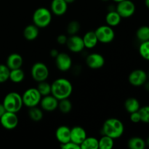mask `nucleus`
<instances>
[{
    "mask_svg": "<svg viewBox=\"0 0 149 149\" xmlns=\"http://www.w3.org/2000/svg\"><path fill=\"white\" fill-rule=\"evenodd\" d=\"M72 92V84L65 78L57 79L51 84V95L58 100L68 98Z\"/></svg>",
    "mask_w": 149,
    "mask_h": 149,
    "instance_id": "f257e3e1",
    "label": "nucleus"
},
{
    "mask_svg": "<svg viewBox=\"0 0 149 149\" xmlns=\"http://www.w3.org/2000/svg\"><path fill=\"white\" fill-rule=\"evenodd\" d=\"M103 134L111 137L113 139L121 138L125 132V126L121 120L116 118H109L106 119L102 127Z\"/></svg>",
    "mask_w": 149,
    "mask_h": 149,
    "instance_id": "f03ea898",
    "label": "nucleus"
},
{
    "mask_svg": "<svg viewBox=\"0 0 149 149\" xmlns=\"http://www.w3.org/2000/svg\"><path fill=\"white\" fill-rule=\"evenodd\" d=\"M2 103L7 111L16 113L21 110L23 106L22 96L16 92H10L6 95Z\"/></svg>",
    "mask_w": 149,
    "mask_h": 149,
    "instance_id": "7ed1b4c3",
    "label": "nucleus"
},
{
    "mask_svg": "<svg viewBox=\"0 0 149 149\" xmlns=\"http://www.w3.org/2000/svg\"><path fill=\"white\" fill-rule=\"evenodd\" d=\"M52 13L46 7H39L33 12V23L39 29H44L49 26L52 22Z\"/></svg>",
    "mask_w": 149,
    "mask_h": 149,
    "instance_id": "20e7f679",
    "label": "nucleus"
},
{
    "mask_svg": "<svg viewBox=\"0 0 149 149\" xmlns=\"http://www.w3.org/2000/svg\"><path fill=\"white\" fill-rule=\"evenodd\" d=\"M42 96L37 88H29L23 93L22 95L23 105L26 107L31 108L37 106L39 104Z\"/></svg>",
    "mask_w": 149,
    "mask_h": 149,
    "instance_id": "39448f33",
    "label": "nucleus"
},
{
    "mask_svg": "<svg viewBox=\"0 0 149 149\" xmlns=\"http://www.w3.org/2000/svg\"><path fill=\"white\" fill-rule=\"evenodd\" d=\"M49 68L44 63L36 62L32 65L31 69V75L33 79L37 82L46 81L49 77Z\"/></svg>",
    "mask_w": 149,
    "mask_h": 149,
    "instance_id": "423d86ee",
    "label": "nucleus"
},
{
    "mask_svg": "<svg viewBox=\"0 0 149 149\" xmlns=\"http://www.w3.org/2000/svg\"><path fill=\"white\" fill-rule=\"evenodd\" d=\"M97 40L99 42L103 44H109L113 42L115 38V32L113 31V27L108 26V25H103L100 26L95 31Z\"/></svg>",
    "mask_w": 149,
    "mask_h": 149,
    "instance_id": "0eeeda50",
    "label": "nucleus"
},
{
    "mask_svg": "<svg viewBox=\"0 0 149 149\" xmlns=\"http://www.w3.org/2000/svg\"><path fill=\"white\" fill-rule=\"evenodd\" d=\"M115 10L122 18H128L133 15L135 13L136 7L135 3L131 0H124L117 3Z\"/></svg>",
    "mask_w": 149,
    "mask_h": 149,
    "instance_id": "6e6552de",
    "label": "nucleus"
},
{
    "mask_svg": "<svg viewBox=\"0 0 149 149\" xmlns=\"http://www.w3.org/2000/svg\"><path fill=\"white\" fill-rule=\"evenodd\" d=\"M148 75L145 71L142 69H135L130 74L128 81L131 85L134 87H141L146 82Z\"/></svg>",
    "mask_w": 149,
    "mask_h": 149,
    "instance_id": "1a4fd4ad",
    "label": "nucleus"
},
{
    "mask_svg": "<svg viewBox=\"0 0 149 149\" xmlns=\"http://www.w3.org/2000/svg\"><path fill=\"white\" fill-rule=\"evenodd\" d=\"M19 119L16 113L6 111L0 118V123L1 126L6 130H14L18 125Z\"/></svg>",
    "mask_w": 149,
    "mask_h": 149,
    "instance_id": "9d476101",
    "label": "nucleus"
},
{
    "mask_svg": "<svg viewBox=\"0 0 149 149\" xmlns=\"http://www.w3.org/2000/svg\"><path fill=\"white\" fill-rule=\"evenodd\" d=\"M55 64L58 70L65 72L71 69L72 66V59L65 52H59L55 58Z\"/></svg>",
    "mask_w": 149,
    "mask_h": 149,
    "instance_id": "9b49d317",
    "label": "nucleus"
},
{
    "mask_svg": "<svg viewBox=\"0 0 149 149\" xmlns=\"http://www.w3.org/2000/svg\"><path fill=\"white\" fill-rule=\"evenodd\" d=\"M66 46L71 52H74V53L81 52L85 48L82 37L78 36L77 34L72 35L68 38Z\"/></svg>",
    "mask_w": 149,
    "mask_h": 149,
    "instance_id": "f8f14e48",
    "label": "nucleus"
},
{
    "mask_svg": "<svg viewBox=\"0 0 149 149\" xmlns=\"http://www.w3.org/2000/svg\"><path fill=\"white\" fill-rule=\"evenodd\" d=\"M86 64L91 69H99L104 65L105 58L101 54L93 52L87 56Z\"/></svg>",
    "mask_w": 149,
    "mask_h": 149,
    "instance_id": "ddd939ff",
    "label": "nucleus"
},
{
    "mask_svg": "<svg viewBox=\"0 0 149 149\" xmlns=\"http://www.w3.org/2000/svg\"><path fill=\"white\" fill-rule=\"evenodd\" d=\"M58 101L59 100L55 98L52 95H48L43 96L41 99L39 103L41 109L42 110L47 112H52L58 109Z\"/></svg>",
    "mask_w": 149,
    "mask_h": 149,
    "instance_id": "4468645a",
    "label": "nucleus"
},
{
    "mask_svg": "<svg viewBox=\"0 0 149 149\" xmlns=\"http://www.w3.org/2000/svg\"><path fill=\"white\" fill-rule=\"evenodd\" d=\"M55 138L61 144L71 141V128L65 125H61L55 131Z\"/></svg>",
    "mask_w": 149,
    "mask_h": 149,
    "instance_id": "2eb2a0df",
    "label": "nucleus"
},
{
    "mask_svg": "<svg viewBox=\"0 0 149 149\" xmlns=\"http://www.w3.org/2000/svg\"><path fill=\"white\" fill-rule=\"evenodd\" d=\"M87 137L86 130L81 127L75 126L71 129V141L74 143L80 146Z\"/></svg>",
    "mask_w": 149,
    "mask_h": 149,
    "instance_id": "dca6fc26",
    "label": "nucleus"
},
{
    "mask_svg": "<svg viewBox=\"0 0 149 149\" xmlns=\"http://www.w3.org/2000/svg\"><path fill=\"white\" fill-rule=\"evenodd\" d=\"M50 11L57 16H62L68 10V4L65 0H52L50 4Z\"/></svg>",
    "mask_w": 149,
    "mask_h": 149,
    "instance_id": "f3484780",
    "label": "nucleus"
},
{
    "mask_svg": "<svg viewBox=\"0 0 149 149\" xmlns=\"http://www.w3.org/2000/svg\"><path fill=\"white\" fill-rule=\"evenodd\" d=\"M23 64V57L18 53H12L7 57L6 65L10 70L21 68Z\"/></svg>",
    "mask_w": 149,
    "mask_h": 149,
    "instance_id": "a211bd4d",
    "label": "nucleus"
},
{
    "mask_svg": "<svg viewBox=\"0 0 149 149\" xmlns=\"http://www.w3.org/2000/svg\"><path fill=\"white\" fill-rule=\"evenodd\" d=\"M83 42H84V47L87 49H93L98 43L97 36L93 31H87L84 36L82 37Z\"/></svg>",
    "mask_w": 149,
    "mask_h": 149,
    "instance_id": "6ab92c4d",
    "label": "nucleus"
},
{
    "mask_svg": "<svg viewBox=\"0 0 149 149\" xmlns=\"http://www.w3.org/2000/svg\"><path fill=\"white\" fill-rule=\"evenodd\" d=\"M39 29L34 24L28 25L23 30V36L28 41H33L39 36Z\"/></svg>",
    "mask_w": 149,
    "mask_h": 149,
    "instance_id": "aec40b11",
    "label": "nucleus"
},
{
    "mask_svg": "<svg viewBox=\"0 0 149 149\" xmlns=\"http://www.w3.org/2000/svg\"><path fill=\"white\" fill-rule=\"evenodd\" d=\"M122 17L119 15V13L116 11V10H109L106 16V22L108 26L111 27H115L120 24Z\"/></svg>",
    "mask_w": 149,
    "mask_h": 149,
    "instance_id": "412c9836",
    "label": "nucleus"
},
{
    "mask_svg": "<svg viewBox=\"0 0 149 149\" xmlns=\"http://www.w3.org/2000/svg\"><path fill=\"white\" fill-rule=\"evenodd\" d=\"M125 108L128 113H131L138 111L141 108L139 101L135 97H129L125 102Z\"/></svg>",
    "mask_w": 149,
    "mask_h": 149,
    "instance_id": "4be33fe9",
    "label": "nucleus"
},
{
    "mask_svg": "<svg viewBox=\"0 0 149 149\" xmlns=\"http://www.w3.org/2000/svg\"><path fill=\"white\" fill-rule=\"evenodd\" d=\"M128 148L130 149H144L146 146V141L140 137H132L127 142Z\"/></svg>",
    "mask_w": 149,
    "mask_h": 149,
    "instance_id": "5701e85b",
    "label": "nucleus"
},
{
    "mask_svg": "<svg viewBox=\"0 0 149 149\" xmlns=\"http://www.w3.org/2000/svg\"><path fill=\"white\" fill-rule=\"evenodd\" d=\"M81 149H98V139L95 137H87L80 145Z\"/></svg>",
    "mask_w": 149,
    "mask_h": 149,
    "instance_id": "b1692460",
    "label": "nucleus"
},
{
    "mask_svg": "<svg viewBox=\"0 0 149 149\" xmlns=\"http://www.w3.org/2000/svg\"><path fill=\"white\" fill-rule=\"evenodd\" d=\"M25 78V73L21 68L10 70L9 79L14 83H20Z\"/></svg>",
    "mask_w": 149,
    "mask_h": 149,
    "instance_id": "393cba45",
    "label": "nucleus"
},
{
    "mask_svg": "<svg viewBox=\"0 0 149 149\" xmlns=\"http://www.w3.org/2000/svg\"><path fill=\"white\" fill-rule=\"evenodd\" d=\"M29 116L32 121L35 122H40L43 119V111L42 109H39L37 106L29 108Z\"/></svg>",
    "mask_w": 149,
    "mask_h": 149,
    "instance_id": "a878e982",
    "label": "nucleus"
},
{
    "mask_svg": "<svg viewBox=\"0 0 149 149\" xmlns=\"http://www.w3.org/2000/svg\"><path fill=\"white\" fill-rule=\"evenodd\" d=\"M99 142V149H111L114 146V139L107 135H103L100 139Z\"/></svg>",
    "mask_w": 149,
    "mask_h": 149,
    "instance_id": "bb28decb",
    "label": "nucleus"
},
{
    "mask_svg": "<svg viewBox=\"0 0 149 149\" xmlns=\"http://www.w3.org/2000/svg\"><path fill=\"white\" fill-rule=\"evenodd\" d=\"M136 37L141 42L149 40V26H141L136 31Z\"/></svg>",
    "mask_w": 149,
    "mask_h": 149,
    "instance_id": "cd10ccee",
    "label": "nucleus"
},
{
    "mask_svg": "<svg viewBox=\"0 0 149 149\" xmlns=\"http://www.w3.org/2000/svg\"><path fill=\"white\" fill-rule=\"evenodd\" d=\"M58 109L63 113H68L72 110V103L68 98L63 99L58 101Z\"/></svg>",
    "mask_w": 149,
    "mask_h": 149,
    "instance_id": "c85d7f7f",
    "label": "nucleus"
},
{
    "mask_svg": "<svg viewBox=\"0 0 149 149\" xmlns=\"http://www.w3.org/2000/svg\"><path fill=\"white\" fill-rule=\"evenodd\" d=\"M38 83L39 84L36 88L39 90V93L42 97L51 94V84L49 83H48L47 81H42Z\"/></svg>",
    "mask_w": 149,
    "mask_h": 149,
    "instance_id": "c756f323",
    "label": "nucleus"
},
{
    "mask_svg": "<svg viewBox=\"0 0 149 149\" xmlns=\"http://www.w3.org/2000/svg\"><path fill=\"white\" fill-rule=\"evenodd\" d=\"M80 29H81V25L79 22L77 20H71L67 26L66 31L70 36H72V35L77 34L80 31Z\"/></svg>",
    "mask_w": 149,
    "mask_h": 149,
    "instance_id": "7c9ffc66",
    "label": "nucleus"
},
{
    "mask_svg": "<svg viewBox=\"0 0 149 149\" xmlns=\"http://www.w3.org/2000/svg\"><path fill=\"white\" fill-rule=\"evenodd\" d=\"M139 53L143 59L149 61V40L141 42L139 47Z\"/></svg>",
    "mask_w": 149,
    "mask_h": 149,
    "instance_id": "2f4dec72",
    "label": "nucleus"
},
{
    "mask_svg": "<svg viewBox=\"0 0 149 149\" xmlns=\"http://www.w3.org/2000/svg\"><path fill=\"white\" fill-rule=\"evenodd\" d=\"M10 69L7 65L0 64V83L6 82L10 77Z\"/></svg>",
    "mask_w": 149,
    "mask_h": 149,
    "instance_id": "473e14b6",
    "label": "nucleus"
},
{
    "mask_svg": "<svg viewBox=\"0 0 149 149\" xmlns=\"http://www.w3.org/2000/svg\"><path fill=\"white\" fill-rule=\"evenodd\" d=\"M138 112L141 116V122L149 124V106H145L140 108Z\"/></svg>",
    "mask_w": 149,
    "mask_h": 149,
    "instance_id": "72a5a7b5",
    "label": "nucleus"
},
{
    "mask_svg": "<svg viewBox=\"0 0 149 149\" xmlns=\"http://www.w3.org/2000/svg\"><path fill=\"white\" fill-rule=\"evenodd\" d=\"M61 147L64 149H80V146L77 143H74L72 141H69L66 143L61 144Z\"/></svg>",
    "mask_w": 149,
    "mask_h": 149,
    "instance_id": "f704fd0d",
    "label": "nucleus"
},
{
    "mask_svg": "<svg viewBox=\"0 0 149 149\" xmlns=\"http://www.w3.org/2000/svg\"><path fill=\"white\" fill-rule=\"evenodd\" d=\"M130 119L131 122H133V123H139V122H141V116H140L138 111L133 112V113H131L130 116Z\"/></svg>",
    "mask_w": 149,
    "mask_h": 149,
    "instance_id": "c9c22d12",
    "label": "nucleus"
},
{
    "mask_svg": "<svg viewBox=\"0 0 149 149\" xmlns=\"http://www.w3.org/2000/svg\"><path fill=\"white\" fill-rule=\"evenodd\" d=\"M67 41H68V37L65 34H60L57 37V42L60 45H66Z\"/></svg>",
    "mask_w": 149,
    "mask_h": 149,
    "instance_id": "e433bc0d",
    "label": "nucleus"
},
{
    "mask_svg": "<svg viewBox=\"0 0 149 149\" xmlns=\"http://www.w3.org/2000/svg\"><path fill=\"white\" fill-rule=\"evenodd\" d=\"M6 111H6L3 103H0V118L2 116V115L4 114Z\"/></svg>",
    "mask_w": 149,
    "mask_h": 149,
    "instance_id": "4c0bfd02",
    "label": "nucleus"
},
{
    "mask_svg": "<svg viewBox=\"0 0 149 149\" xmlns=\"http://www.w3.org/2000/svg\"><path fill=\"white\" fill-rule=\"evenodd\" d=\"M58 53H59V52H58V49H51L50 52H49V54H50V55L52 57V58H55V57L58 55Z\"/></svg>",
    "mask_w": 149,
    "mask_h": 149,
    "instance_id": "58836bf2",
    "label": "nucleus"
},
{
    "mask_svg": "<svg viewBox=\"0 0 149 149\" xmlns=\"http://www.w3.org/2000/svg\"><path fill=\"white\" fill-rule=\"evenodd\" d=\"M143 85L145 86V89H146V90L147 91L149 92V81H146V82L145 84H143Z\"/></svg>",
    "mask_w": 149,
    "mask_h": 149,
    "instance_id": "ea45409f",
    "label": "nucleus"
},
{
    "mask_svg": "<svg viewBox=\"0 0 149 149\" xmlns=\"http://www.w3.org/2000/svg\"><path fill=\"white\" fill-rule=\"evenodd\" d=\"M65 2L67 3V4H72L73 2H74L75 1V0H65Z\"/></svg>",
    "mask_w": 149,
    "mask_h": 149,
    "instance_id": "a19ab883",
    "label": "nucleus"
},
{
    "mask_svg": "<svg viewBox=\"0 0 149 149\" xmlns=\"http://www.w3.org/2000/svg\"><path fill=\"white\" fill-rule=\"evenodd\" d=\"M145 4L147 8L149 9V0H145Z\"/></svg>",
    "mask_w": 149,
    "mask_h": 149,
    "instance_id": "79ce46f5",
    "label": "nucleus"
},
{
    "mask_svg": "<svg viewBox=\"0 0 149 149\" xmlns=\"http://www.w3.org/2000/svg\"><path fill=\"white\" fill-rule=\"evenodd\" d=\"M146 143L147 146H149V136L148 137V138H147L146 141Z\"/></svg>",
    "mask_w": 149,
    "mask_h": 149,
    "instance_id": "37998d69",
    "label": "nucleus"
},
{
    "mask_svg": "<svg viewBox=\"0 0 149 149\" xmlns=\"http://www.w3.org/2000/svg\"><path fill=\"white\" fill-rule=\"evenodd\" d=\"M113 1L116 3H119V2H120V1H124V0H113Z\"/></svg>",
    "mask_w": 149,
    "mask_h": 149,
    "instance_id": "c03bdc74",
    "label": "nucleus"
},
{
    "mask_svg": "<svg viewBox=\"0 0 149 149\" xmlns=\"http://www.w3.org/2000/svg\"><path fill=\"white\" fill-rule=\"evenodd\" d=\"M101 1H109V0H101Z\"/></svg>",
    "mask_w": 149,
    "mask_h": 149,
    "instance_id": "a18cd8bd",
    "label": "nucleus"
},
{
    "mask_svg": "<svg viewBox=\"0 0 149 149\" xmlns=\"http://www.w3.org/2000/svg\"><path fill=\"white\" fill-rule=\"evenodd\" d=\"M147 75H148V78L149 79V71H148V74H147Z\"/></svg>",
    "mask_w": 149,
    "mask_h": 149,
    "instance_id": "49530a36",
    "label": "nucleus"
}]
</instances>
